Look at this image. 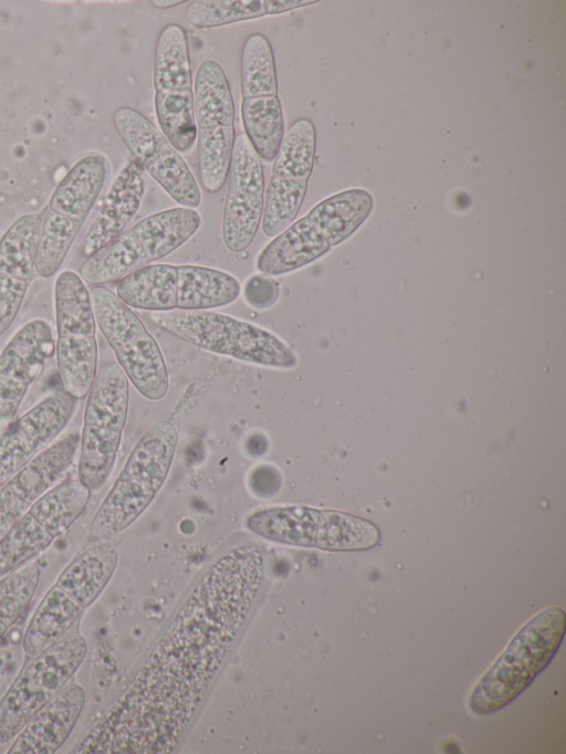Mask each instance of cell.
Returning a JSON list of instances; mask_svg holds the SVG:
<instances>
[{
  "label": "cell",
  "mask_w": 566,
  "mask_h": 754,
  "mask_svg": "<svg viewBox=\"0 0 566 754\" xmlns=\"http://www.w3.org/2000/svg\"><path fill=\"white\" fill-rule=\"evenodd\" d=\"M153 82L160 130L179 154L189 153L197 140L193 84L187 33L179 24L158 35Z\"/></svg>",
  "instance_id": "obj_14"
},
{
  "label": "cell",
  "mask_w": 566,
  "mask_h": 754,
  "mask_svg": "<svg viewBox=\"0 0 566 754\" xmlns=\"http://www.w3.org/2000/svg\"><path fill=\"white\" fill-rule=\"evenodd\" d=\"M315 2L307 0H264L266 15L281 14Z\"/></svg>",
  "instance_id": "obj_33"
},
{
  "label": "cell",
  "mask_w": 566,
  "mask_h": 754,
  "mask_svg": "<svg viewBox=\"0 0 566 754\" xmlns=\"http://www.w3.org/2000/svg\"><path fill=\"white\" fill-rule=\"evenodd\" d=\"M198 166L203 189L219 192L228 177L235 142L234 103L221 65L203 61L193 83Z\"/></svg>",
  "instance_id": "obj_13"
},
{
  "label": "cell",
  "mask_w": 566,
  "mask_h": 754,
  "mask_svg": "<svg viewBox=\"0 0 566 754\" xmlns=\"http://www.w3.org/2000/svg\"><path fill=\"white\" fill-rule=\"evenodd\" d=\"M76 400L63 388L29 409L0 433V485L31 461L71 419Z\"/></svg>",
  "instance_id": "obj_20"
},
{
  "label": "cell",
  "mask_w": 566,
  "mask_h": 754,
  "mask_svg": "<svg viewBox=\"0 0 566 754\" xmlns=\"http://www.w3.org/2000/svg\"><path fill=\"white\" fill-rule=\"evenodd\" d=\"M315 146V127L307 118L295 121L283 136L264 198L261 227L266 237H276L295 221L314 167Z\"/></svg>",
  "instance_id": "obj_16"
},
{
  "label": "cell",
  "mask_w": 566,
  "mask_h": 754,
  "mask_svg": "<svg viewBox=\"0 0 566 754\" xmlns=\"http://www.w3.org/2000/svg\"><path fill=\"white\" fill-rule=\"evenodd\" d=\"M280 296V283L268 274H253L243 286L247 304L255 310L265 311L272 307Z\"/></svg>",
  "instance_id": "obj_32"
},
{
  "label": "cell",
  "mask_w": 566,
  "mask_h": 754,
  "mask_svg": "<svg viewBox=\"0 0 566 754\" xmlns=\"http://www.w3.org/2000/svg\"><path fill=\"white\" fill-rule=\"evenodd\" d=\"M228 176V192L222 213V239L229 251L240 253L252 243L264 207V172L261 158L243 134L235 138Z\"/></svg>",
  "instance_id": "obj_18"
},
{
  "label": "cell",
  "mask_w": 566,
  "mask_h": 754,
  "mask_svg": "<svg viewBox=\"0 0 566 754\" xmlns=\"http://www.w3.org/2000/svg\"><path fill=\"white\" fill-rule=\"evenodd\" d=\"M264 568V554L252 543L220 555L107 715L74 752H174L249 618Z\"/></svg>",
  "instance_id": "obj_1"
},
{
  "label": "cell",
  "mask_w": 566,
  "mask_h": 754,
  "mask_svg": "<svg viewBox=\"0 0 566 754\" xmlns=\"http://www.w3.org/2000/svg\"><path fill=\"white\" fill-rule=\"evenodd\" d=\"M177 442L178 432L170 421H158L144 432L94 514L90 541L116 536L148 507L168 477Z\"/></svg>",
  "instance_id": "obj_3"
},
{
  "label": "cell",
  "mask_w": 566,
  "mask_h": 754,
  "mask_svg": "<svg viewBox=\"0 0 566 754\" xmlns=\"http://www.w3.org/2000/svg\"><path fill=\"white\" fill-rule=\"evenodd\" d=\"M176 310L207 311L233 303L241 286L233 275L208 266L176 265Z\"/></svg>",
  "instance_id": "obj_26"
},
{
  "label": "cell",
  "mask_w": 566,
  "mask_h": 754,
  "mask_svg": "<svg viewBox=\"0 0 566 754\" xmlns=\"http://www.w3.org/2000/svg\"><path fill=\"white\" fill-rule=\"evenodd\" d=\"M118 562L115 542L106 540L78 553L61 572L33 612L22 638L32 658L61 639L95 601Z\"/></svg>",
  "instance_id": "obj_2"
},
{
  "label": "cell",
  "mask_w": 566,
  "mask_h": 754,
  "mask_svg": "<svg viewBox=\"0 0 566 754\" xmlns=\"http://www.w3.org/2000/svg\"><path fill=\"white\" fill-rule=\"evenodd\" d=\"M164 331L210 353L275 369L297 365L294 350L266 328L209 311L151 312Z\"/></svg>",
  "instance_id": "obj_5"
},
{
  "label": "cell",
  "mask_w": 566,
  "mask_h": 754,
  "mask_svg": "<svg viewBox=\"0 0 566 754\" xmlns=\"http://www.w3.org/2000/svg\"><path fill=\"white\" fill-rule=\"evenodd\" d=\"M129 384L116 362L96 373L87 394L80 437L78 479L92 491L101 488L114 467L125 428Z\"/></svg>",
  "instance_id": "obj_9"
},
{
  "label": "cell",
  "mask_w": 566,
  "mask_h": 754,
  "mask_svg": "<svg viewBox=\"0 0 566 754\" xmlns=\"http://www.w3.org/2000/svg\"><path fill=\"white\" fill-rule=\"evenodd\" d=\"M55 352L50 325L41 318L24 324L0 354V433L15 418L30 385Z\"/></svg>",
  "instance_id": "obj_19"
},
{
  "label": "cell",
  "mask_w": 566,
  "mask_h": 754,
  "mask_svg": "<svg viewBox=\"0 0 566 754\" xmlns=\"http://www.w3.org/2000/svg\"><path fill=\"white\" fill-rule=\"evenodd\" d=\"M240 92L241 97L279 94L272 45L262 33L249 35L243 44L240 63Z\"/></svg>",
  "instance_id": "obj_29"
},
{
  "label": "cell",
  "mask_w": 566,
  "mask_h": 754,
  "mask_svg": "<svg viewBox=\"0 0 566 754\" xmlns=\"http://www.w3.org/2000/svg\"><path fill=\"white\" fill-rule=\"evenodd\" d=\"M91 490L77 478L51 488L0 538V576L45 551L78 519Z\"/></svg>",
  "instance_id": "obj_15"
},
{
  "label": "cell",
  "mask_w": 566,
  "mask_h": 754,
  "mask_svg": "<svg viewBox=\"0 0 566 754\" xmlns=\"http://www.w3.org/2000/svg\"><path fill=\"white\" fill-rule=\"evenodd\" d=\"M145 190V171L133 159L117 175L84 237L85 255L91 256L125 231L140 208Z\"/></svg>",
  "instance_id": "obj_24"
},
{
  "label": "cell",
  "mask_w": 566,
  "mask_h": 754,
  "mask_svg": "<svg viewBox=\"0 0 566 754\" xmlns=\"http://www.w3.org/2000/svg\"><path fill=\"white\" fill-rule=\"evenodd\" d=\"M176 265H145L123 279L116 286L117 297L128 307L150 312L176 310Z\"/></svg>",
  "instance_id": "obj_27"
},
{
  "label": "cell",
  "mask_w": 566,
  "mask_h": 754,
  "mask_svg": "<svg viewBox=\"0 0 566 754\" xmlns=\"http://www.w3.org/2000/svg\"><path fill=\"white\" fill-rule=\"evenodd\" d=\"M185 2H186L185 0H177V1L176 0H154V1H150V3L154 4V7L160 8V9L177 7V6L182 4Z\"/></svg>",
  "instance_id": "obj_34"
},
{
  "label": "cell",
  "mask_w": 566,
  "mask_h": 754,
  "mask_svg": "<svg viewBox=\"0 0 566 754\" xmlns=\"http://www.w3.org/2000/svg\"><path fill=\"white\" fill-rule=\"evenodd\" d=\"M54 300L55 355L62 388L83 399L97 373L96 320L90 291L78 274L63 271L55 281Z\"/></svg>",
  "instance_id": "obj_12"
},
{
  "label": "cell",
  "mask_w": 566,
  "mask_h": 754,
  "mask_svg": "<svg viewBox=\"0 0 566 754\" xmlns=\"http://www.w3.org/2000/svg\"><path fill=\"white\" fill-rule=\"evenodd\" d=\"M87 653L76 622L61 639L29 658L0 700V744L12 741L31 716L74 676Z\"/></svg>",
  "instance_id": "obj_10"
},
{
  "label": "cell",
  "mask_w": 566,
  "mask_h": 754,
  "mask_svg": "<svg viewBox=\"0 0 566 754\" xmlns=\"http://www.w3.org/2000/svg\"><path fill=\"white\" fill-rule=\"evenodd\" d=\"M566 630V614L549 607L531 618L473 687L469 708L494 713L520 695L551 662Z\"/></svg>",
  "instance_id": "obj_4"
},
{
  "label": "cell",
  "mask_w": 566,
  "mask_h": 754,
  "mask_svg": "<svg viewBox=\"0 0 566 754\" xmlns=\"http://www.w3.org/2000/svg\"><path fill=\"white\" fill-rule=\"evenodd\" d=\"M40 580V568L28 562L0 580V639L14 626L30 605Z\"/></svg>",
  "instance_id": "obj_30"
},
{
  "label": "cell",
  "mask_w": 566,
  "mask_h": 754,
  "mask_svg": "<svg viewBox=\"0 0 566 754\" xmlns=\"http://www.w3.org/2000/svg\"><path fill=\"white\" fill-rule=\"evenodd\" d=\"M85 700L82 685L71 679L31 716L13 739L8 753H55L72 733Z\"/></svg>",
  "instance_id": "obj_23"
},
{
  "label": "cell",
  "mask_w": 566,
  "mask_h": 754,
  "mask_svg": "<svg viewBox=\"0 0 566 754\" xmlns=\"http://www.w3.org/2000/svg\"><path fill=\"white\" fill-rule=\"evenodd\" d=\"M373 199L368 192L350 189L321 201L306 214L331 247L350 235L367 218Z\"/></svg>",
  "instance_id": "obj_28"
},
{
  "label": "cell",
  "mask_w": 566,
  "mask_h": 754,
  "mask_svg": "<svg viewBox=\"0 0 566 754\" xmlns=\"http://www.w3.org/2000/svg\"><path fill=\"white\" fill-rule=\"evenodd\" d=\"M108 165L101 154H91L67 171L42 210L35 273L54 275L93 209L107 176Z\"/></svg>",
  "instance_id": "obj_8"
},
{
  "label": "cell",
  "mask_w": 566,
  "mask_h": 754,
  "mask_svg": "<svg viewBox=\"0 0 566 754\" xmlns=\"http://www.w3.org/2000/svg\"><path fill=\"white\" fill-rule=\"evenodd\" d=\"M42 211L15 220L0 239V335L15 320L35 272Z\"/></svg>",
  "instance_id": "obj_22"
},
{
  "label": "cell",
  "mask_w": 566,
  "mask_h": 754,
  "mask_svg": "<svg viewBox=\"0 0 566 754\" xmlns=\"http://www.w3.org/2000/svg\"><path fill=\"white\" fill-rule=\"evenodd\" d=\"M331 248L305 216L266 244L256 259V268L271 276L283 275L315 261Z\"/></svg>",
  "instance_id": "obj_25"
},
{
  "label": "cell",
  "mask_w": 566,
  "mask_h": 754,
  "mask_svg": "<svg viewBox=\"0 0 566 754\" xmlns=\"http://www.w3.org/2000/svg\"><path fill=\"white\" fill-rule=\"evenodd\" d=\"M90 295L96 323L128 380L143 397L163 399L169 376L157 341L111 290L97 285Z\"/></svg>",
  "instance_id": "obj_11"
},
{
  "label": "cell",
  "mask_w": 566,
  "mask_h": 754,
  "mask_svg": "<svg viewBox=\"0 0 566 754\" xmlns=\"http://www.w3.org/2000/svg\"><path fill=\"white\" fill-rule=\"evenodd\" d=\"M266 15L264 0H195L186 9L189 23L209 29Z\"/></svg>",
  "instance_id": "obj_31"
},
{
  "label": "cell",
  "mask_w": 566,
  "mask_h": 754,
  "mask_svg": "<svg viewBox=\"0 0 566 754\" xmlns=\"http://www.w3.org/2000/svg\"><path fill=\"white\" fill-rule=\"evenodd\" d=\"M80 434L70 432L0 485V538L71 467Z\"/></svg>",
  "instance_id": "obj_21"
},
{
  "label": "cell",
  "mask_w": 566,
  "mask_h": 754,
  "mask_svg": "<svg viewBox=\"0 0 566 754\" xmlns=\"http://www.w3.org/2000/svg\"><path fill=\"white\" fill-rule=\"evenodd\" d=\"M247 527L265 540L323 551H361L380 541L378 527L361 517L335 510L289 505L260 509Z\"/></svg>",
  "instance_id": "obj_7"
},
{
  "label": "cell",
  "mask_w": 566,
  "mask_h": 754,
  "mask_svg": "<svg viewBox=\"0 0 566 754\" xmlns=\"http://www.w3.org/2000/svg\"><path fill=\"white\" fill-rule=\"evenodd\" d=\"M114 125L134 160L177 203L191 209L199 207V185L185 159L160 129L130 107H120L115 112Z\"/></svg>",
  "instance_id": "obj_17"
},
{
  "label": "cell",
  "mask_w": 566,
  "mask_h": 754,
  "mask_svg": "<svg viewBox=\"0 0 566 754\" xmlns=\"http://www.w3.org/2000/svg\"><path fill=\"white\" fill-rule=\"evenodd\" d=\"M200 224L199 212L191 208L177 207L153 213L88 256L81 266V277L92 285L119 281L177 250Z\"/></svg>",
  "instance_id": "obj_6"
}]
</instances>
